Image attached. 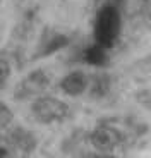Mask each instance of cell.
<instances>
[{
  "label": "cell",
  "mask_w": 151,
  "mask_h": 158,
  "mask_svg": "<svg viewBox=\"0 0 151 158\" xmlns=\"http://www.w3.org/2000/svg\"><path fill=\"white\" fill-rule=\"evenodd\" d=\"M122 14L115 5H105L100 9L95 21V38L96 43L108 48L115 43L122 28Z\"/></svg>",
  "instance_id": "1"
},
{
  "label": "cell",
  "mask_w": 151,
  "mask_h": 158,
  "mask_svg": "<svg viewBox=\"0 0 151 158\" xmlns=\"http://www.w3.org/2000/svg\"><path fill=\"white\" fill-rule=\"evenodd\" d=\"M31 112L35 118L41 124H55L62 122L69 117L71 110L69 105L55 96H38L31 105Z\"/></svg>",
  "instance_id": "2"
},
{
  "label": "cell",
  "mask_w": 151,
  "mask_h": 158,
  "mask_svg": "<svg viewBox=\"0 0 151 158\" xmlns=\"http://www.w3.org/2000/svg\"><path fill=\"white\" fill-rule=\"evenodd\" d=\"M122 143H124L122 131L108 122L98 124L91 132V144L100 153L110 155L112 151H115L117 148L122 146Z\"/></svg>",
  "instance_id": "3"
},
{
  "label": "cell",
  "mask_w": 151,
  "mask_h": 158,
  "mask_svg": "<svg viewBox=\"0 0 151 158\" xmlns=\"http://www.w3.org/2000/svg\"><path fill=\"white\" fill-rule=\"evenodd\" d=\"M50 84V77L43 69H36L29 72L19 83L16 89V98H31V96L41 95Z\"/></svg>",
  "instance_id": "4"
},
{
  "label": "cell",
  "mask_w": 151,
  "mask_h": 158,
  "mask_svg": "<svg viewBox=\"0 0 151 158\" xmlns=\"http://www.w3.org/2000/svg\"><path fill=\"white\" fill-rule=\"evenodd\" d=\"M91 84V79L83 71H72L60 81V89L69 96H79Z\"/></svg>",
  "instance_id": "5"
},
{
  "label": "cell",
  "mask_w": 151,
  "mask_h": 158,
  "mask_svg": "<svg viewBox=\"0 0 151 158\" xmlns=\"http://www.w3.org/2000/svg\"><path fill=\"white\" fill-rule=\"evenodd\" d=\"M148 5V0H119V4L115 5L122 16L134 17L139 16L141 12H144Z\"/></svg>",
  "instance_id": "6"
},
{
  "label": "cell",
  "mask_w": 151,
  "mask_h": 158,
  "mask_svg": "<svg viewBox=\"0 0 151 158\" xmlns=\"http://www.w3.org/2000/svg\"><path fill=\"white\" fill-rule=\"evenodd\" d=\"M21 155L22 153L10 138V134L0 136V158H19Z\"/></svg>",
  "instance_id": "7"
},
{
  "label": "cell",
  "mask_w": 151,
  "mask_h": 158,
  "mask_svg": "<svg viewBox=\"0 0 151 158\" xmlns=\"http://www.w3.org/2000/svg\"><path fill=\"white\" fill-rule=\"evenodd\" d=\"M84 60L88 64H95V65H100V64H105L107 60V53H105V47L101 45H93V47H88L86 53H84Z\"/></svg>",
  "instance_id": "8"
},
{
  "label": "cell",
  "mask_w": 151,
  "mask_h": 158,
  "mask_svg": "<svg viewBox=\"0 0 151 158\" xmlns=\"http://www.w3.org/2000/svg\"><path fill=\"white\" fill-rule=\"evenodd\" d=\"M10 122H12V110L4 102H0V127H7Z\"/></svg>",
  "instance_id": "9"
},
{
  "label": "cell",
  "mask_w": 151,
  "mask_h": 158,
  "mask_svg": "<svg viewBox=\"0 0 151 158\" xmlns=\"http://www.w3.org/2000/svg\"><path fill=\"white\" fill-rule=\"evenodd\" d=\"M9 76H10V64L5 57L0 55V86L9 79Z\"/></svg>",
  "instance_id": "10"
},
{
  "label": "cell",
  "mask_w": 151,
  "mask_h": 158,
  "mask_svg": "<svg viewBox=\"0 0 151 158\" xmlns=\"http://www.w3.org/2000/svg\"><path fill=\"white\" fill-rule=\"evenodd\" d=\"M93 158H115L113 155H107V153H100V155H96V156H93Z\"/></svg>",
  "instance_id": "11"
}]
</instances>
